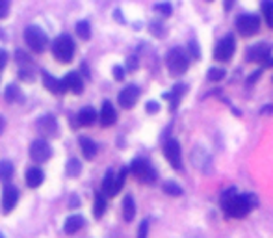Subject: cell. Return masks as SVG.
<instances>
[{
    "label": "cell",
    "mask_w": 273,
    "mask_h": 238,
    "mask_svg": "<svg viewBox=\"0 0 273 238\" xmlns=\"http://www.w3.org/2000/svg\"><path fill=\"white\" fill-rule=\"evenodd\" d=\"M257 201L251 194H236L234 188L227 190L221 195V209L230 218H246Z\"/></svg>",
    "instance_id": "1"
},
{
    "label": "cell",
    "mask_w": 273,
    "mask_h": 238,
    "mask_svg": "<svg viewBox=\"0 0 273 238\" xmlns=\"http://www.w3.org/2000/svg\"><path fill=\"white\" fill-rule=\"evenodd\" d=\"M52 54L62 64H67V62L73 60V56H75V41H73L69 34H59L58 38L54 39Z\"/></svg>",
    "instance_id": "2"
},
{
    "label": "cell",
    "mask_w": 273,
    "mask_h": 238,
    "mask_svg": "<svg viewBox=\"0 0 273 238\" xmlns=\"http://www.w3.org/2000/svg\"><path fill=\"white\" fill-rule=\"evenodd\" d=\"M24 41L34 52H43L48 45V36L41 26L30 24V26L24 28Z\"/></svg>",
    "instance_id": "3"
},
{
    "label": "cell",
    "mask_w": 273,
    "mask_h": 238,
    "mask_svg": "<svg viewBox=\"0 0 273 238\" xmlns=\"http://www.w3.org/2000/svg\"><path fill=\"white\" fill-rule=\"evenodd\" d=\"M166 65H167V69H169V73H171L173 76H178V75H182V73H186L188 71L190 60H188V54L180 49V47H175V49H171L169 52H167Z\"/></svg>",
    "instance_id": "4"
},
{
    "label": "cell",
    "mask_w": 273,
    "mask_h": 238,
    "mask_svg": "<svg viewBox=\"0 0 273 238\" xmlns=\"http://www.w3.org/2000/svg\"><path fill=\"white\" fill-rule=\"evenodd\" d=\"M129 171L134 175L136 178H139L141 183H155L156 181V171L150 168V164L147 162V160H143V158L132 160Z\"/></svg>",
    "instance_id": "5"
},
{
    "label": "cell",
    "mask_w": 273,
    "mask_h": 238,
    "mask_svg": "<svg viewBox=\"0 0 273 238\" xmlns=\"http://www.w3.org/2000/svg\"><path fill=\"white\" fill-rule=\"evenodd\" d=\"M258 28H260V19H258V15L244 13V15H240L236 19V30H238L244 38H249L253 34H257Z\"/></svg>",
    "instance_id": "6"
},
{
    "label": "cell",
    "mask_w": 273,
    "mask_h": 238,
    "mask_svg": "<svg viewBox=\"0 0 273 238\" xmlns=\"http://www.w3.org/2000/svg\"><path fill=\"white\" fill-rule=\"evenodd\" d=\"M236 50V39L232 34H227L225 38L220 39V43L216 45L214 49V58L218 62H229L232 56H234Z\"/></svg>",
    "instance_id": "7"
},
{
    "label": "cell",
    "mask_w": 273,
    "mask_h": 238,
    "mask_svg": "<svg viewBox=\"0 0 273 238\" xmlns=\"http://www.w3.org/2000/svg\"><path fill=\"white\" fill-rule=\"evenodd\" d=\"M52 157V147L47 140L43 138H38L30 143V158H32L36 164H43L47 162L48 158Z\"/></svg>",
    "instance_id": "8"
},
{
    "label": "cell",
    "mask_w": 273,
    "mask_h": 238,
    "mask_svg": "<svg viewBox=\"0 0 273 238\" xmlns=\"http://www.w3.org/2000/svg\"><path fill=\"white\" fill-rule=\"evenodd\" d=\"M192 164L197 169H201V171H204V173H208L210 169H212V157L208 155L206 149H203V147H195V149L192 151Z\"/></svg>",
    "instance_id": "9"
},
{
    "label": "cell",
    "mask_w": 273,
    "mask_h": 238,
    "mask_svg": "<svg viewBox=\"0 0 273 238\" xmlns=\"http://www.w3.org/2000/svg\"><path fill=\"white\" fill-rule=\"evenodd\" d=\"M164 155L173 168L180 169V143L177 140H167L164 143Z\"/></svg>",
    "instance_id": "10"
},
{
    "label": "cell",
    "mask_w": 273,
    "mask_h": 238,
    "mask_svg": "<svg viewBox=\"0 0 273 238\" xmlns=\"http://www.w3.org/2000/svg\"><path fill=\"white\" fill-rule=\"evenodd\" d=\"M138 97H139V87L134 86V84H130V86H127V87H123V90H121L117 101H119V104H121L123 108L129 110L136 104Z\"/></svg>",
    "instance_id": "11"
},
{
    "label": "cell",
    "mask_w": 273,
    "mask_h": 238,
    "mask_svg": "<svg viewBox=\"0 0 273 238\" xmlns=\"http://www.w3.org/2000/svg\"><path fill=\"white\" fill-rule=\"evenodd\" d=\"M269 54H271V45L268 43H258V45H253L251 49L247 50V62H264V60H268Z\"/></svg>",
    "instance_id": "12"
},
{
    "label": "cell",
    "mask_w": 273,
    "mask_h": 238,
    "mask_svg": "<svg viewBox=\"0 0 273 238\" xmlns=\"http://www.w3.org/2000/svg\"><path fill=\"white\" fill-rule=\"evenodd\" d=\"M17 201H19V190L15 188V186H6L4 192H2V209H4V212H11L13 209H15Z\"/></svg>",
    "instance_id": "13"
},
{
    "label": "cell",
    "mask_w": 273,
    "mask_h": 238,
    "mask_svg": "<svg viewBox=\"0 0 273 238\" xmlns=\"http://www.w3.org/2000/svg\"><path fill=\"white\" fill-rule=\"evenodd\" d=\"M62 82H64L65 92H73L78 95V93H82V90H84V82H82V76L78 75V73H67Z\"/></svg>",
    "instance_id": "14"
},
{
    "label": "cell",
    "mask_w": 273,
    "mask_h": 238,
    "mask_svg": "<svg viewBox=\"0 0 273 238\" xmlns=\"http://www.w3.org/2000/svg\"><path fill=\"white\" fill-rule=\"evenodd\" d=\"M38 130L41 134L45 136H56L58 134V123H56V119L52 115H43V117L38 119V123H36Z\"/></svg>",
    "instance_id": "15"
},
{
    "label": "cell",
    "mask_w": 273,
    "mask_h": 238,
    "mask_svg": "<svg viewBox=\"0 0 273 238\" xmlns=\"http://www.w3.org/2000/svg\"><path fill=\"white\" fill-rule=\"evenodd\" d=\"M99 119H101L102 127H110V125H113L117 121V112H115V108H113V104L110 103V101H104V103H102Z\"/></svg>",
    "instance_id": "16"
},
{
    "label": "cell",
    "mask_w": 273,
    "mask_h": 238,
    "mask_svg": "<svg viewBox=\"0 0 273 238\" xmlns=\"http://www.w3.org/2000/svg\"><path fill=\"white\" fill-rule=\"evenodd\" d=\"M102 192L106 195H115L119 194L117 188V175L113 173V169H108L106 175H104V181H102Z\"/></svg>",
    "instance_id": "17"
},
{
    "label": "cell",
    "mask_w": 273,
    "mask_h": 238,
    "mask_svg": "<svg viewBox=\"0 0 273 238\" xmlns=\"http://www.w3.org/2000/svg\"><path fill=\"white\" fill-rule=\"evenodd\" d=\"M84 223H86L84 216H80V214H73V216H69L67 220H65L64 233L65 234H75L76 231H80V229L84 227Z\"/></svg>",
    "instance_id": "18"
},
{
    "label": "cell",
    "mask_w": 273,
    "mask_h": 238,
    "mask_svg": "<svg viewBox=\"0 0 273 238\" xmlns=\"http://www.w3.org/2000/svg\"><path fill=\"white\" fill-rule=\"evenodd\" d=\"M24 178H26V186L28 188H38L39 184L43 183L45 178V173L41 171V168H28L26 169V175H24Z\"/></svg>",
    "instance_id": "19"
},
{
    "label": "cell",
    "mask_w": 273,
    "mask_h": 238,
    "mask_svg": "<svg viewBox=\"0 0 273 238\" xmlns=\"http://www.w3.org/2000/svg\"><path fill=\"white\" fill-rule=\"evenodd\" d=\"M80 147H82V153H84V157L87 160H93L97 157V153H99V145H97L95 141L91 140V138H86V136H80Z\"/></svg>",
    "instance_id": "20"
},
{
    "label": "cell",
    "mask_w": 273,
    "mask_h": 238,
    "mask_svg": "<svg viewBox=\"0 0 273 238\" xmlns=\"http://www.w3.org/2000/svg\"><path fill=\"white\" fill-rule=\"evenodd\" d=\"M78 125H84V127H89V125L95 123V119H99V115H97L95 108H91V106H86V108H82L80 112H78Z\"/></svg>",
    "instance_id": "21"
},
{
    "label": "cell",
    "mask_w": 273,
    "mask_h": 238,
    "mask_svg": "<svg viewBox=\"0 0 273 238\" xmlns=\"http://www.w3.org/2000/svg\"><path fill=\"white\" fill-rule=\"evenodd\" d=\"M43 84L45 87H47L48 92H52V93H64V82L58 80V78H54L52 75H48V73H45L43 75Z\"/></svg>",
    "instance_id": "22"
},
{
    "label": "cell",
    "mask_w": 273,
    "mask_h": 238,
    "mask_svg": "<svg viewBox=\"0 0 273 238\" xmlns=\"http://www.w3.org/2000/svg\"><path fill=\"white\" fill-rule=\"evenodd\" d=\"M136 216V205H134V197L132 195H125L123 199V218L125 222H132Z\"/></svg>",
    "instance_id": "23"
},
{
    "label": "cell",
    "mask_w": 273,
    "mask_h": 238,
    "mask_svg": "<svg viewBox=\"0 0 273 238\" xmlns=\"http://www.w3.org/2000/svg\"><path fill=\"white\" fill-rule=\"evenodd\" d=\"M184 90H186V86H184V84H177V86L173 87L171 93H166V95H164L166 99H169V101H171V110H177L178 101H180V97L184 95Z\"/></svg>",
    "instance_id": "24"
},
{
    "label": "cell",
    "mask_w": 273,
    "mask_h": 238,
    "mask_svg": "<svg viewBox=\"0 0 273 238\" xmlns=\"http://www.w3.org/2000/svg\"><path fill=\"white\" fill-rule=\"evenodd\" d=\"M104 212H106V199H104V195L102 194H97L95 203H93V216L99 220V218H102Z\"/></svg>",
    "instance_id": "25"
},
{
    "label": "cell",
    "mask_w": 273,
    "mask_h": 238,
    "mask_svg": "<svg viewBox=\"0 0 273 238\" xmlns=\"http://www.w3.org/2000/svg\"><path fill=\"white\" fill-rule=\"evenodd\" d=\"M13 175V164L10 160H0V181H10Z\"/></svg>",
    "instance_id": "26"
},
{
    "label": "cell",
    "mask_w": 273,
    "mask_h": 238,
    "mask_svg": "<svg viewBox=\"0 0 273 238\" xmlns=\"http://www.w3.org/2000/svg\"><path fill=\"white\" fill-rule=\"evenodd\" d=\"M76 34H78V38L82 39H89L91 38V26L87 21H78L76 22Z\"/></svg>",
    "instance_id": "27"
},
{
    "label": "cell",
    "mask_w": 273,
    "mask_h": 238,
    "mask_svg": "<svg viewBox=\"0 0 273 238\" xmlns=\"http://www.w3.org/2000/svg\"><path fill=\"white\" fill-rule=\"evenodd\" d=\"M82 171V164L78 158H71L69 162H67V175H71V177H78Z\"/></svg>",
    "instance_id": "28"
},
{
    "label": "cell",
    "mask_w": 273,
    "mask_h": 238,
    "mask_svg": "<svg viewBox=\"0 0 273 238\" xmlns=\"http://www.w3.org/2000/svg\"><path fill=\"white\" fill-rule=\"evenodd\" d=\"M164 192H166L167 195H173V197L182 195V188L175 183V181H167V183H164Z\"/></svg>",
    "instance_id": "29"
},
{
    "label": "cell",
    "mask_w": 273,
    "mask_h": 238,
    "mask_svg": "<svg viewBox=\"0 0 273 238\" xmlns=\"http://www.w3.org/2000/svg\"><path fill=\"white\" fill-rule=\"evenodd\" d=\"M262 15H264V19H266V22H268V26L273 28V2L271 0H268V2L262 4Z\"/></svg>",
    "instance_id": "30"
},
{
    "label": "cell",
    "mask_w": 273,
    "mask_h": 238,
    "mask_svg": "<svg viewBox=\"0 0 273 238\" xmlns=\"http://www.w3.org/2000/svg\"><path fill=\"white\" fill-rule=\"evenodd\" d=\"M6 101L8 103H13V101H21V93H19V87L17 86H8L6 90Z\"/></svg>",
    "instance_id": "31"
},
{
    "label": "cell",
    "mask_w": 273,
    "mask_h": 238,
    "mask_svg": "<svg viewBox=\"0 0 273 238\" xmlns=\"http://www.w3.org/2000/svg\"><path fill=\"white\" fill-rule=\"evenodd\" d=\"M225 75H227L225 69H220V67H212V69L208 71V80L218 82V80H221V78H223Z\"/></svg>",
    "instance_id": "32"
},
{
    "label": "cell",
    "mask_w": 273,
    "mask_h": 238,
    "mask_svg": "<svg viewBox=\"0 0 273 238\" xmlns=\"http://www.w3.org/2000/svg\"><path fill=\"white\" fill-rule=\"evenodd\" d=\"M188 49H190V56H192L193 60L201 56V50H199V45L195 43V41H190V45H188Z\"/></svg>",
    "instance_id": "33"
},
{
    "label": "cell",
    "mask_w": 273,
    "mask_h": 238,
    "mask_svg": "<svg viewBox=\"0 0 273 238\" xmlns=\"http://www.w3.org/2000/svg\"><path fill=\"white\" fill-rule=\"evenodd\" d=\"M162 30H164V26H162L160 22H153V24H150V32L155 34L156 38H164V32H162Z\"/></svg>",
    "instance_id": "34"
},
{
    "label": "cell",
    "mask_w": 273,
    "mask_h": 238,
    "mask_svg": "<svg viewBox=\"0 0 273 238\" xmlns=\"http://www.w3.org/2000/svg\"><path fill=\"white\" fill-rule=\"evenodd\" d=\"M147 233H149V222L145 220V222H141V225L138 229V238H147Z\"/></svg>",
    "instance_id": "35"
},
{
    "label": "cell",
    "mask_w": 273,
    "mask_h": 238,
    "mask_svg": "<svg viewBox=\"0 0 273 238\" xmlns=\"http://www.w3.org/2000/svg\"><path fill=\"white\" fill-rule=\"evenodd\" d=\"M155 10H156V11H162L164 15H171L173 8H171V4H156V6H155Z\"/></svg>",
    "instance_id": "36"
},
{
    "label": "cell",
    "mask_w": 273,
    "mask_h": 238,
    "mask_svg": "<svg viewBox=\"0 0 273 238\" xmlns=\"http://www.w3.org/2000/svg\"><path fill=\"white\" fill-rule=\"evenodd\" d=\"M113 78H115V80H123L125 78V69L121 65H115V67H113Z\"/></svg>",
    "instance_id": "37"
},
{
    "label": "cell",
    "mask_w": 273,
    "mask_h": 238,
    "mask_svg": "<svg viewBox=\"0 0 273 238\" xmlns=\"http://www.w3.org/2000/svg\"><path fill=\"white\" fill-rule=\"evenodd\" d=\"M8 10H10V2L8 0H0V19H4L8 15Z\"/></svg>",
    "instance_id": "38"
},
{
    "label": "cell",
    "mask_w": 273,
    "mask_h": 238,
    "mask_svg": "<svg viewBox=\"0 0 273 238\" xmlns=\"http://www.w3.org/2000/svg\"><path fill=\"white\" fill-rule=\"evenodd\" d=\"M158 110H160V104L156 103V101H149V103H147V112H149V114H156Z\"/></svg>",
    "instance_id": "39"
},
{
    "label": "cell",
    "mask_w": 273,
    "mask_h": 238,
    "mask_svg": "<svg viewBox=\"0 0 273 238\" xmlns=\"http://www.w3.org/2000/svg\"><path fill=\"white\" fill-rule=\"evenodd\" d=\"M6 64H8V52L4 49H0V71L4 69Z\"/></svg>",
    "instance_id": "40"
},
{
    "label": "cell",
    "mask_w": 273,
    "mask_h": 238,
    "mask_svg": "<svg viewBox=\"0 0 273 238\" xmlns=\"http://www.w3.org/2000/svg\"><path fill=\"white\" fill-rule=\"evenodd\" d=\"M260 75H262V71H255V73H251V76L247 78V84H255V82L260 78Z\"/></svg>",
    "instance_id": "41"
},
{
    "label": "cell",
    "mask_w": 273,
    "mask_h": 238,
    "mask_svg": "<svg viewBox=\"0 0 273 238\" xmlns=\"http://www.w3.org/2000/svg\"><path fill=\"white\" fill-rule=\"evenodd\" d=\"M127 67L134 71L136 67H138V62H136V58H129V62H127Z\"/></svg>",
    "instance_id": "42"
},
{
    "label": "cell",
    "mask_w": 273,
    "mask_h": 238,
    "mask_svg": "<svg viewBox=\"0 0 273 238\" xmlns=\"http://www.w3.org/2000/svg\"><path fill=\"white\" fill-rule=\"evenodd\" d=\"M4 129H6V119L2 117V115H0V134L4 132Z\"/></svg>",
    "instance_id": "43"
},
{
    "label": "cell",
    "mask_w": 273,
    "mask_h": 238,
    "mask_svg": "<svg viewBox=\"0 0 273 238\" xmlns=\"http://www.w3.org/2000/svg\"><path fill=\"white\" fill-rule=\"evenodd\" d=\"M71 205L78 206V197H76V195H73V199H71Z\"/></svg>",
    "instance_id": "44"
},
{
    "label": "cell",
    "mask_w": 273,
    "mask_h": 238,
    "mask_svg": "<svg viewBox=\"0 0 273 238\" xmlns=\"http://www.w3.org/2000/svg\"><path fill=\"white\" fill-rule=\"evenodd\" d=\"M232 8V2H225V10H230Z\"/></svg>",
    "instance_id": "45"
},
{
    "label": "cell",
    "mask_w": 273,
    "mask_h": 238,
    "mask_svg": "<svg viewBox=\"0 0 273 238\" xmlns=\"http://www.w3.org/2000/svg\"><path fill=\"white\" fill-rule=\"evenodd\" d=\"M0 238H4V234H2V233H0Z\"/></svg>",
    "instance_id": "46"
}]
</instances>
